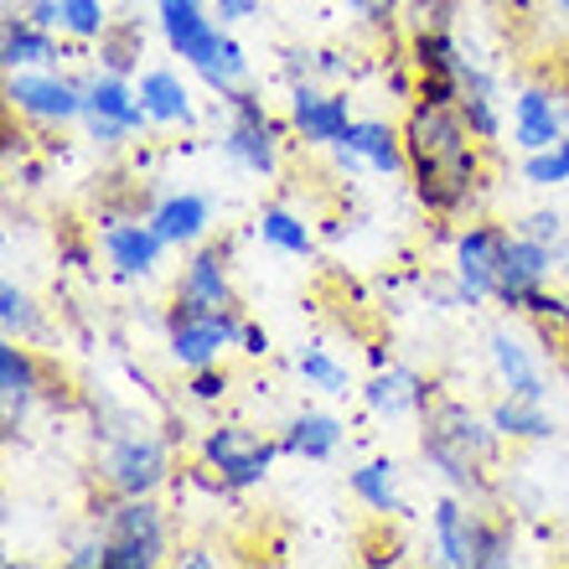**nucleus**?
Wrapping results in <instances>:
<instances>
[{
    "label": "nucleus",
    "instance_id": "nucleus-1",
    "mask_svg": "<svg viewBox=\"0 0 569 569\" xmlns=\"http://www.w3.org/2000/svg\"><path fill=\"white\" fill-rule=\"evenodd\" d=\"M405 150H409L415 197L440 218L466 212V202L481 192V140L471 136L461 104L409 99Z\"/></svg>",
    "mask_w": 569,
    "mask_h": 569
},
{
    "label": "nucleus",
    "instance_id": "nucleus-2",
    "mask_svg": "<svg viewBox=\"0 0 569 569\" xmlns=\"http://www.w3.org/2000/svg\"><path fill=\"white\" fill-rule=\"evenodd\" d=\"M502 435L492 430V420H481L471 405L435 393L430 409L420 415V456L430 461V471H440L446 487L477 497L487 492V466L497 461Z\"/></svg>",
    "mask_w": 569,
    "mask_h": 569
},
{
    "label": "nucleus",
    "instance_id": "nucleus-3",
    "mask_svg": "<svg viewBox=\"0 0 569 569\" xmlns=\"http://www.w3.org/2000/svg\"><path fill=\"white\" fill-rule=\"evenodd\" d=\"M435 559L450 569H508L512 565V528L487 518L461 497H440L430 512Z\"/></svg>",
    "mask_w": 569,
    "mask_h": 569
},
{
    "label": "nucleus",
    "instance_id": "nucleus-4",
    "mask_svg": "<svg viewBox=\"0 0 569 569\" xmlns=\"http://www.w3.org/2000/svg\"><path fill=\"white\" fill-rule=\"evenodd\" d=\"M104 533V565L99 569H156L166 559V512L156 497H114L93 518Z\"/></svg>",
    "mask_w": 569,
    "mask_h": 569
},
{
    "label": "nucleus",
    "instance_id": "nucleus-5",
    "mask_svg": "<svg viewBox=\"0 0 569 569\" xmlns=\"http://www.w3.org/2000/svg\"><path fill=\"white\" fill-rule=\"evenodd\" d=\"M99 481L109 497H156L171 481V440L146 425L109 430V446L99 456Z\"/></svg>",
    "mask_w": 569,
    "mask_h": 569
},
{
    "label": "nucleus",
    "instance_id": "nucleus-6",
    "mask_svg": "<svg viewBox=\"0 0 569 569\" xmlns=\"http://www.w3.org/2000/svg\"><path fill=\"white\" fill-rule=\"evenodd\" d=\"M197 456H202V471H212L218 487L228 492H249L270 477L274 456H284L280 440L249 430V425H212L202 440H197Z\"/></svg>",
    "mask_w": 569,
    "mask_h": 569
},
{
    "label": "nucleus",
    "instance_id": "nucleus-7",
    "mask_svg": "<svg viewBox=\"0 0 569 569\" xmlns=\"http://www.w3.org/2000/svg\"><path fill=\"white\" fill-rule=\"evenodd\" d=\"M150 109L140 89L124 73H89L83 78V130L93 146H124V140L146 136Z\"/></svg>",
    "mask_w": 569,
    "mask_h": 569
},
{
    "label": "nucleus",
    "instance_id": "nucleus-8",
    "mask_svg": "<svg viewBox=\"0 0 569 569\" xmlns=\"http://www.w3.org/2000/svg\"><path fill=\"white\" fill-rule=\"evenodd\" d=\"M228 104V124H223V156L239 171H249V177H264L270 181L274 171H280V124L270 120V109H264V99H259L254 89H239L233 99H223Z\"/></svg>",
    "mask_w": 569,
    "mask_h": 569
},
{
    "label": "nucleus",
    "instance_id": "nucleus-9",
    "mask_svg": "<svg viewBox=\"0 0 569 569\" xmlns=\"http://www.w3.org/2000/svg\"><path fill=\"white\" fill-rule=\"evenodd\" d=\"M512 228L497 223H471L456 233V249H450V300L456 306H487L497 300V270H502V243H508Z\"/></svg>",
    "mask_w": 569,
    "mask_h": 569
},
{
    "label": "nucleus",
    "instance_id": "nucleus-10",
    "mask_svg": "<svg viewBox=\"0 0 569 569\" xmlns=\"http://www.w3.org/2000/svg\"><path fill=\"white\" fill-rule=\"evenodd\" d=\"M6 104L37 124H83V78H62L58 68H11Z\"/></svg>",
    "mask_w": 569,
    "mask_h": 569
},
{
    "label": "nucleus",
    "instance_id": "nucleus-11",
    "mask_svg": "<svg viewBox=\"0 0 569 569\" xmlns=\"http://www.w3.org/2000/svg\"><path fill=\"white\" fill-rule=\"evenodd\" d=\"M243 316L239 311H181L171 306L166 311V352L177 368L197 373V368H212L223 362L228 347H239Z\"/></svg>",
    "mask_w": 569,
    "mask_h": 569
},
{
    "label": "nucleus",
    "instance_id": "nucleus-12",
    "mask_svg": "<svg viewBox=\"0 0 569 569\" xmlns=\"http://www.w3.org/2000/svg\"><path fill=\"white\" fill-rule=\"evenodd\" d=\"M156 16H161L166 47H171L197 78H208L212 62H218V47H223V37H228L208 16V6H202V0H156Z\"/></svg>",
    "mask_w": 569,
    "mask_h": 569
},
{
    "label": "nucleus",
    "instance_id": "nucleus-13",
    "mask_svg": "<svg viewBox=\"0 0 569 569\" xmlns=\"http://www.w3.org/2000/svg\"><path fill=\"white\" fill-rule=\"evenodd\" d=\"M549 280H555V243H539L512 228L502 243V270H497V306L523 311Z\"/></svg>",
    "mask_w": 569,
    "mask_h": 569
},
{
    "label": "nucleus",
    "instance_id": "nucleus-14",
    "mask_svg": "<svg viewBox=\"0 0 569 569\" xmlns=\"http://www.w3.org/2000/svg\"><path fill=\"white\" fill-rule=\"evenodd\" d=\"M290 130L316 150L342 146L347 130H352V99H347V93L316 89L311 78H306V83H290Z\"/></svg>",
    "mask_w": 569,
    "mask_h": 569
},
{
    "label": "nucleus",
    "instance_id": "nucleus-15",
    "mask_svg": "<svg viewBox=\"0 0 569 569\" xmlns=\"http://www.w3.org/2000/svg\"><path fill=\"white\" fill-rule=\"evenodd\" d=\"M99 249H104L109 270L120 274V280H146V274H156V264H161V254L171 243L156 233L150 218H104Z\"/></svg>",
    "mask_w": 569,
    "mask_h": 569
},
{
    "label": "nucleus",
    "instance_id": "nucleus-16",
    "mask_svg": "<svg viewBox=\"0 0 569 569\" xmlns=\"http://www.w3.org/2000/svg\"><path fill=\"white\" fill-rule=\"evenodd\" d=\"M569 136V109L565 93L549 89V83H528L512 99V146L533 156V150H549Z\"/></svg>",
    "mask_w": 569,
    "mask_h": 569
},
{
    "label": "nucleus",
    "instance_id": "nucleus-17",
    "mask_svg": "<svg viewBox=\"0 0 569 569\" xmlns=\"http://www.w3.org/2000/svg\"><path fill=\"white\" fill-rule=\"evenodd\" d=\"M171 306H181V311H239V296H233V280H228L223 243L192 249V259H187L177 274V300H171Z\"/></svg>",
    "mask_w": 569,
    "mask_h": 569
},
{
    "label": "nucleus",
    "instance_id": "nucleus-18",
    "mask_svg": "<svg viewBox=\"0 0 569 569\" xmlns=\"http://www.w3.org/2000/svg\"><path fill=\"white\" fill-rule=\"evenodd\" d=\"M362 409L373 415V420H405V415H425L435 399V383L405 362H389V368H378L368 383H362Z\"/></svg>",
    "mask_w": 569,
    "mask_h": 569
},
{
    "label": "nucleus",
    "instance_id": "nucleus-19",
    "mask_svg": "<svg viewBox=\"0 0 569 569\" xmlns=\"http://www.w3.org/2000/svg\"><path fill=\"white\" fill-rule=\"evenodd\" d=\"M42 399V362L21 337L0 342V409H6V435H16L31 420V409Z\"/></svg>",
    "mask_w": 569,
    "mask_h": 569
},
{
    "label": "nucleus",
    "instance_id": "nucleus-20",
    "mask_svg": "<svg viewBox=\"0 0 569 569\" xmlns=\"http://www.w3.org/2000/svg\"><path fill=\"white\" fill-rule=\"evenodd\" d=\"M487 358H492V373H497V383H502V393H518V399H549V378H543L533 347H528L512 327L487 331Z\"/></svg>",
    "mask_w": 569,
    "mask_h": 569
},
{
    "label": "nucleus",
    "instance_id": "nucleus-21",
    "mask_svg": "<svg viewBox=\"0 0 569 569\" xmlns=\"http://www.w3.org/2000/svg\"><path fill=\"white\" fill-rule=\"evenodd\" d=\"M146 218L156 223V233H161L171 249H197L212 223V202L202 192H166Z\"/></svg>",
    "mask_w": 569,
    "mask_h": 569
},
{
    "label": "nucleus",
    "instance_id": "nucleus-22",
    "mask_svg": "<svg viewBox=\"0 0 569 569\" xmlns=\"http://www.w3.org/2000/svg\"><path fill=\"white\" fill-rule=\"evenodd\" d=\"M347 440V425L327 409H300L290 415V425L280 430V450L284 456H296V461H331Z\"/></svg>",
    "mask_w": 569,
    "mask_h": 569
},
{
    "label": "nucleus",
    "instance_id": "nucleus-23",
    "mask_svg": "<svg viewBox=\"0 0 569 569\" xmlns=\"http://www.w3.org/2000/svg\"><path fill=\"white\" fill-rule=\"evenodd\" d=\"M136 89L150 109V124H181V130L197 124L192 89H187V78H181L177 68H146V73L136 78Z\"/></svg>",
    "mask_w": 569,
    "mask_h": 569
},
{
    "label": "nucleus",
    "instance_id": "nucleus-24",
    "mask_svg": "<svg viewBox=\"0 0 569 569\" xmlns=\"http://www.w3.org/2000/svg\"><path fill=\"white\" fill-rule=\"evenodd\" d=\"M342 146H352L368 166V177H399L409 171V150H405V130H393L383 120H352Z\"/></svg>",
    "mask_w": 569,
    "mask_h": 569
},
{
    "label": "nucleus",
    "instance_id": "nucleus-25",
    "mask_svg": "<svg viewBox=\"0 0 569 569\" xmlns=\"http://www.w3.org/2000/svg\"><path fill=\"white\" fill-rule=\"evenodd\" d=\"M58 58H62V47L52 31L37 27L27 11L6 16V31H0V62H6V73L11 68H58Z\"/></svg>",
    "mask_w": 569,
    "mask_h": 569
},
{
    "label": "nucleus",
    "instance_id": "nucleus-26",
    "mask_svg": "<svg viewBox=\"0 0 569 569\" xmlns=\"http://www.w3.org/2000/svg\"><path fill=\"white\" fill-rule=\"evenodd\" d=\"M487 420L502 440L512 446H533V440H549L555 435V420H549V405L543 399H518V393H502L492 409H487Z\"/></svg>",
    "mask_w": 569,
    "mask_h": 569
},
{
    "label": "nucleus",
    "instance_id": "nucleus-27",
    "mask_svg": "<svg viewBox=\"0 0 569 569\" xmlns=\"http://www.w3.org/2000/svg\"><path fill=\"white\" fill-rule=\"evenodd\" d=\"M352 497H358L362 508H373L378 518H399L405 512V497H399V466L389 456H373V461H362L352 477H347Z\"/></svg>",
    "mask_w": 569,
    "mask_h": 569
},
{
    "label": "nucleus",
    "instance_id": "nucleus-28",
    "mask_svg": "<svg viewBox=\"0 0 569 569\" xmlns=\"http://www.w3.org/2000/svg\"><path fill=\"white\" fill-rule=\"evenodd\" d=\"M259 239L270 243L274 254H290V259H306L316 249V233H311V223H306V218H300V212H290V208H280V202H274V208H264L259 212Z\"/></svg>",
    "mask_w": 569,
    "mask_h": 569
},
{
    "label": "nucleus",
    "instance_id": "nucleus-29",
    "mask_svg": "<svg viewBox=\"0 0 569 569\" xmlns=\"http://www.w3.org/2000/svg\"><path fill=\"white\" fill-rule=\"evenodd\" d=\"M296 373L306 378V389L327 393V399H342V393H352V373H347V362H337L327 347H316V342L296 352Z\"/></svg>",
    "mask_w": 569,
    "mask_h": 569
},
{
    "label": "nucleus",
    "instance_id": "nucleus-30",
    "mask_svg": "<svg viewBox=\"0 0 569 569\" xmlns=\"http://www.w3.org/2000/svg\"><path fill=\"white\" fill-rule=\"evenodd\" d=\"M461 114H466V124H471V136H477L481 146H492V140L502 136V109H497V83L492 78L461 89Z\"/></svg>",
    "mask_w": 569,
    "mask_h": 569
},
{
    "label": "nucleus",
    "instance_id": "nucleus-31",
    "mask_svg": "<svg viewBox=\"0 0 569 569\" xmlns=\"http://www.w3.org/2000/svg\"><path fill=\"white\" fill-rule=\"evenodd\" d=\"M0 327H6V337H21V342L42 337V316H37L31 296L16 280L0 284Z\"/></svg>",
    "mask_w": 569,
    "mask_h": 569
},
{
    "label": "nucleus",
    "instance_id": "nucleus-32",
    "mask_svg": "<svg viewBox=\"0 0 569 569\" xmlns=\"http://www.w3.org/2000/svg\"><path fill=\"white\" fill-rule=\"evenodd\" d=\"M62 31L73 42H99L109 31V6L104 0H62Z\"/></svg>",
    "mask_w": 569,
    "mask_h": 569
},
{
    "label": "nucleus",
    "instance_id": "nucleus-33",
    "mask_svg": "<svg viewBox=\"0 0 569 569\" xmlns=\"http://www.w3.org/2000/svg\"><path fill=\"white\" fill-rule=\"evenodd\" d=\"M518 177H523L528 187H565L569 181V136L559 140V146H549V150L523 156V171H518Z\"/></svg>",
    "mask_w": 569,
    "mask_h": 569
},
{
    "label": "nucleus",
    "instance_id": "nucleus-34",
    "mask_svg": "<svg viewBox=\"0 0 569 569\" xmlns=\"http://www.w3.org/2000/svg\"><path fill=\"white\" fill-rule=\"evenodd\" d=\"M140 47H146V37H140V27H124L114 31L109 27L104 37H99V62H104L109 73H136V62H140Z\"/></svg>",
    "mask_w": 569,
    "mask_h": 569
},
{
    "label": "nucleus",
    "instance_id": "nucleus-35",
    "mask_svg": "<svg viewBox=\"0 0 569 569\" xmlns=\"http://www.w3.org/2000/svg\"><path fill=\"white\" fill-rule=\"evenodd\" d=\"M405 16L415 31H450V21L461 16V0H409Z\"/></svg>",
    "mask_w": 569,
    "mask_h": 569
},
{
    "label": "nucleus",
    "instance_id": "nucleus-36",
    "mask_svg": "<svg viewBox=\"0 0 569 569\" xmlns=\"http://www.w3.org/2000/svg\"><path fill=\"white\" fill-rule=\"evenodd\" d=\"M518 233H528V239H539V243H559L565 239V218H559L555 208H533V212H523L518 218Z\"/></svg>",
    "mask_w": 569,
    "mask_h": 569
},
{
    "label": "nucleus",
    "instance_id": "nucleus-37",
    "mask_svg": "<svg viewBox=\"0 0 569 569\" xmlns=\"http://www.w3.org/2000/svg\"><path fill=\"white\" fill-rule=\"evenodd\" d=\"M228 393V373L212 362V368H197V373H187V399H197V405H218Z\"/></svg>",
    "mask_w": 569,
    "mask_h": 569
},
{
    "label": "nucleus",
    "instance_id": "nucleus-38",
    "mask_svg": "<svg viewBox=\"0 0 569 569\" xmlns=\"http://www.w3.org/2000/svg\"><path fill=\"white\" fill-rule=\"evenodd\" d=\"M347 6L362 16V27L373 31H393V21H399V0H347Z\"/></svg>",
    "mask_w": 569,
    "mask_h": 569
},
{
    "label": "nucleus",
    "instance_id": "nucleus-39",
    "mask_svg": "<svg viewBox=\"0 0 569 569\" xmlns=\"http://www.w3.org/2000/svg\"><path fill=\"white\" fill-rule=\"evenodd\" d=\"M68 565H73V569H93V565H104V533L93 528L89 539H78L73 549H68Z\"/></svg>",
    "mask_w": 569,
    "mask_h": 569
},
{
    "label": "nucleus",
    "instance_id": "nucleus-40",
    "mask_svg": "<svg viewBox=\"0 0 569 569\" xmlns=\"http://www.w3.org/2000/svg\"><path fill=\"white\" fill-rule=\"evenodd\" d=\"M212 11L223 16V27H239V21L259 16V0H212Z\"/></svg>",
    "mask_w": 569,
    "mask_h": 569
},
{
    "label": "nucleus",
    "instance_id": "nucleus-41",
    "mask_svg": "<svg viewBox=\"0 0 569 569\" xmlns=\"http://www.w3.org/2000/svg\"><path fill=\"white\" fill-rule=\"evenodd\" d=\"M239 352H243V358H264V352H270V331L259 327V321H243V331H239Z\"/></svg>",
    "mask_w": 569,
    "mask_h": 569
},
{
    "label": "nucleus",
    "instance_id": "nucleus-42",
    "mask_svg": "<svg viewBox=\"0 0 569 569\" xmlns=\"http://www.w3.org/2000/svg\"><path fill=\"white\" fill-rule=\"evenodd\" d=\"M27 16L47 31H62V0H27Z\"/></svg>",
    "mask_w": 569,
    "mask_h": 569
},
{
    "label": "nucleus",
    "instance_id": "nucleus-43",
    "mask_svg": "<svg viewBox=\"0 0 569 569\" xmlns=\"http://www.w3.org/2000/svg\"><path fill=\"white\" fill-rule=\"evenodd\" d=\"M177 565H187V569H212L218 559H212L208 549H197V543H192V549H181V555H177Z\"/></svg>",
    "mask_w": 569,
    "mask_h": 569
},
{
    "label": "nucleus",
    "instance_id": "nucleus-44",
    "mask_svg": "<svg viewBox=\"0 0 569 569\" xmlns=\"http://www.w3.org/2000/svg\"><path fill=\"white\" fill-rule=\"evenodd\" d=\"M321 73H342V52H316V78Z\"/></svg>",
    "mask_w": 569,
    "mask_h": 569
},
{
    "label": "nucleus",
    "instance_id": "nucleus-45",
    "mask_svg": "<svg viewBox=\"0 0 569 569\" xmlns=\"http://www.w3.org/2000/svg\"><path fill=\"white\" fill-rule=\"evenodd\" d=\"M555 280H569V239L555 243Z\"/></svg>",
    "mask_w": 569,
    "mask_h": 569
},
{
    "label": "nucleus",
    "instance_id": "nucleus-46",
    "mask_svg": "<svg viewBox=\"0 0 569 569\" xmlns=\"http://www.w3.org/2000/svg\"><path fill=\"white\" fill-rule=\"evenodd\" d=\"M559 373H565V383H569V337H565V347H559Z\"/></svg>",
    "mask_w": 569,
    "mask_h": 569
},
{
    "label": "nucleus",
    "instance_id": "nucleus-47",
    "mask_svg": "<svg viewBox=\"0 0 569 569\" xmlns=\"http://www.w3.org/2000/svg\"><path fill=\"white\" fill-rule=\"evenodd\" d=\"M555 6H559V11H565V16H569V0H555Z\"/></svg>",
    "mask_w": 569,
    "mask_h": 569
}]
</instances>
